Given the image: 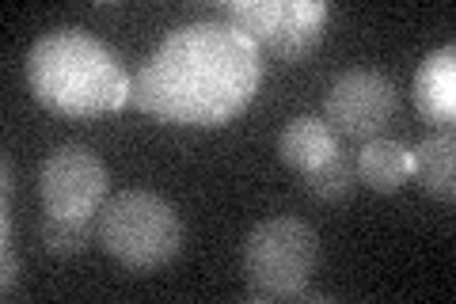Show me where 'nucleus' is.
<instances>
[{"mask_svg": "<svg viewBox=\"0 0 456 304\" xmlns=\"http://www.w3.org/2000/svg\"><path fill=\"white\" fill-rule=\"evenodd\" d=\"M27 84L53 114L92 119L130 103V72L107 42L77 27H57L35 38L27 53Z\"/></svg>", "mask_w": 456, "mask_h": 304, "instance_id": "obj_2", "label": "nucleus"}, {"mask_svg": "<svg viewBox=\"0 0 456 304\" xmlns=\"http://www.w3.org/2000/svg\"><path fill=\"white\" fill-rule=\"evenodd\" d=\"M305 186H308V194H316L320 201H342L358 186V168H354L346 152H335V156H327L323 164L305 171Z\"/></svg>", "mask_w": 456, "mask_h": 304, "instance_id": "obj_12", "label": "nucleus"}, {"mask_svg": "<svg viewBox=\"0 0 456 304\" xmlns=\"http://www.w3.org/2000/svg\"><path fill=\"white\" fill-rule=\"evenodd\" d=\"M263 84V53L224 20L183 23L134 77L130 103L171 126H221Z\"/></svg>", "mask_w": 456, "mask_h": 304, "instance_id": "obj_1", "label": "nucleus"}, {"mask_svg": "<svg viewBox=\"0 0 456 304\" xmlns=\"http://www.w3.org/2000/svg\"><path fill=\"white\" fill-rule=\"evenodd\" d=\"M320 259V236L297 217H270L244 243V274L251 300L308 297V278Z\"/></svg>", "mask_w": 456, "mask_h": 304, "instance_id": "obj_4", "label": "nucleus"}, {"mask_svg": "<svg viewBox=\"0 0 456 304\" xmlns=\"http://www.w3.org/2000/svg\"><path fill=\"white\" fill-rule=\"evenodd\" d=\"M411 176H415V183L430 198L452 201V194H456V141L449 129L430 134L426 141L415 144V152H411Z\"/></svg>", "mask_w": 456, "mask_h": 304, "instance_id": "obj_10", "label": "nucleus"}, {"mask_svg": "<svg viewBox=\"0 0 456 304\" xmlns=\"http://www.w3.org/2000/svg\"><path fill=\"white\" fill-rule=\"evenodd\" d=\"M99 240L130 270H156L183 248V221L167 198L122 191L99 210Z\"/></svg>", "mask_w": 456, "mask_h": 304, "instance_id": "obj_3", "label": "nucleus"}, {"mask_svg": "<svg viewBox=\"0 0 456 304\" xmlns=\"http://www.w3.org/2000/svg\"><path fill=\"white\" fill-rule=\"evenodd\" d=\"M411 92H415V107L426 122L437 129L452 126V119H456V46L452 42L434 50L419 65Z\"/></svg>", "mask_w": 456, "mask_h": 304, "instance_id": "obj_8", "label": "nucleus"}, {"mask_svg": "<svg viewBox=\"0 0 456 304\" xmlns=\"http://www.w3.org/2000/svg\"><path fill=\"white\" fill-rule=\"evenodd\" d=\"M335 152H338L335 129L323 119H316V114H301V119L285 122V129L278 134V156L293 171H301V176L316 164H323L327 156H335Z\"/></svg>", "mask_w": 456, "mask_h": 304, "instance_id": "obj_9", "label": "nucleus"}, {"mask_svg": "<svg viewBox=\"0 0 456 304\" xmlns=\"http://www.w3.org/2000/svg\"><path fill=\"white\" fill-rule=\"evenodd\" d=\"M107 164L84 144H65L38 168L42 206L57 217H95L107 201Z\"/></svg>", "mask_w": 456, "mask_h": 304, "instance_id": "obj_7", "label": "nucleus"}, {"mask_svg": "<svg viewBox=\"0 0 456 304\" xmlns=\"http://www.w3.org/2000/svg\"><path fill=\"white\" fill-rule=\"evenodd\" d=\"M221 16L255 46L270 50L281 62H301L323 38L327 4L323 0H228Z\"/></svg>", "mask_w": 456, "mask_h": 304, "instance_id": "obj_5", "label": "nucleus"}, {"mask_svg": "<svg viewBox=\"0 0 456 304\" xmlns=\"http://www.w3.org/2000/svg\"><path fill=\"white\" fill-rule=\"evenodd\" d=\"M399 92L395 84L377 69H350L331 84L323 103V122L335 129V137L373 141L395 122Z\"/></svg>", "mask_w": 456, "mask_h": 304, "instance_id": "obj_6", "label": "nucleus"}, {"mask_svg": "<svg viewBox=\"0 0 456 304\" xmlns=\"http://www.w3.org/2000/svg\"><path fill=\"white\" fill-rule=\"evenodd\" d=\"M38 236H42V243H46V251H53V255H77V251L88 248V240H92V217L46 213L42 217Z\"/></svg>", "mask_w": 456, "mask_h": 304, "instance_id": "obj_13", "label": "nucleus"}, {"mask_svg": "<svg viewBox=\"0 0 456 304\" xmlns=\"http://www.w3.org/2000/svg\"><path fill=\"white\" fill-rule=\"evenodd\" d=\"M354 168H358V183H365L369 191L395 194L411 179V149H403L399 141H388V137H373V141H365Z\"/></svg>", "mask_w": 456, "mask_h": 304, "instance_id": "obj_11", "label": "nucleus"}]
</instances>
